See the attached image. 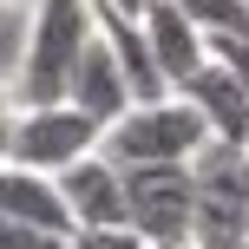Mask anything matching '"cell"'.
Segmentation results:
<instances>
[{"label":"cell","mask_w":249,"mask_h":249,"mask_svg":"<svg viewBox=\"0 0 249 249\" xmlns=\"http://www.w3.org/2000/svg\"><path fill=\"white\" fill-rule=\"evenodd\" d=\"M66 249H151V243L138 236L131 223H118V230H72Z\"/></svg>","instance_id":"obj_14"},{"label":"cell","mask_w":249,"mask_h":249,"mask_svg":"<svg viewBox=\"0 0 249 249\" xmlns=\"http://www.w3.org/2000/svg\"><path fill=\"white\" fill-rule=\"evenodd\" d=\"M112 7H124V13H151V0H112Z\"/></svg>","instance_id":"obj_18"},{"label":"cell","mask_w":249,"mask_h":249,"mask_svg":"<svg viewBox=\"0 0 249 249\" xmlns=\"http://www.w3.org/2000/svg\"><path fill=\"white\" fill-rule=\"evenodd\" d=\"M72 105L86 118H99L105 131L138 105V92H131V79H124V66H118V53L105 46L99 33H92V46H86V59H79V72H72Z\"/></svg>","instance_id":"obj_9"},{"label":"cell","mask_w":249,"mask_h":249,"mask_svg":"<svg viewBox=\"0 0 249 249\" xmlns=\"http://www.w3.org/2000/svg\"><path fill=\"white\" fill-rule=\"evenodd\" d=\"M144 33H151V53H158V72H164L171 92H184V79H197L203 66H210V33H203L190 13H177L171 0H151Z\"/></svg>","instance_id":"obj_8"},{"label":"cell","mask_w":249,"mask_h":249,"mask_svg":"<svg viewBox=\"0 0 249 249\" xmlns=\"http://www.w3.org/2000/svg\"><path fill=\"white\" fill-rule=\"evenodd\" d=\"M171 7L190 13L210 39H249V0H171Z\"/></svg>","instance_id":"obj_12"},{"label":"cell","mask_w":249,"mask_h":249,"mask_svg":"<svg viewBox=\"0 0 249 249\" xmlns=\"http://www.w3.org/2000/svg\"><path fill=\"white\" fill-rule=\"evenodd\" d=\"M197 171V216L190 249H249V144H210L190 158Z\"/></svg>","instance_id":"obj_2"},{"label":"cell","mask_w":249,"mask_h":249,"mask_svg":"<svg viewBox=\"0 0 249 249\" xmlns=\"http://www.w3.org/2000/svg\"><path fill=\"white\" fill-rule=\"evenodd\" d=\"M124 216H131V230L144 243H190L197 171L190 164H138V171H124Z\"/></svg>","instance_id":"obj_5"},{"label":"cell","mask_w":249,"mask_h":249,"mask_svg":"<svg viewBox=\"0 0 249 249\" xmlns=\"http://www.w3.org/2000/svg\"><path fill=\"white\" fill-rule=\"evenodd\" d=\"M13 164V112H0V171Z\"/></svg>","instance_id":"obj_17"},{"label":"cell","mask_w":249,"mask_h":249,"mask_svg":"<svg viewBox=\"0 0 249 249\" xmlns=\"http://www.w3.org/2000/svg\"><path fill=\"white\" fill-rule=\"evenodd\" d=\"M210 144V124L190 99H151V105H131L112 131H105V158L138 171V164H190L197 151Z\"/></svg>","instance_id":"obj_3"},{"label":"cell","mask_w":249,"mask_h":249,"mask_svg":"<svg viewBox=\"0 0 249 249\" xmlns=\"http://www.w3.org/2000/svg\"><path fill=\"white\" fill-rule=\"evenodd\" d=\"M26 39H33V13H20L13 0H0V92H13V79H20Z\"/></svg>","instance_id":"obj_13"},{"label":"cell","mask_w":249,"mask_h":249,"mask_svg":"<svg viewBox=\"0 0 249 249\" xmlns=\"http://www.w3.org/2000/svg\"><path fill=\"white\" fill-rule=\"evenodd\" d=\"M59 197L72 210V230H118V223H131L124 216V171L105 151H92L72 171H59Z\"/></svg>","instance_id":"obj_6"},{"label":"cell","mask_w":249,"mask_h":249,"mask_svg":"<svg viewBox=\"0 0 249 249\" xmlns=\"http://www.w3.org/2000/svg\"><path fill=\"white\" fill-rule=\"evenodd\" d=\"M92 33V0H39L33 7V39H26V66L13 79V105H59L72 99V72L86 59Z\"/></svg>","instance_id":"obj_1"},{"label":"cell","mask_w":249,"mask_h":249,"mask_svg":"<svg viewBox=\"0 0 249 249\" xmlns=\"http://www.w3.org/2000/svg\"><path fill=\"white\" fill-rule=\"evenodd\" d=\"M151 249H190V243H151Z\"/></svg>","instance_id":"obj_20"},{"label":"cell","mask_w":249,"mask_h":249,"mask_svg":"<svg viewBox=\"0 0 249 249\" xmlns=\"http://www.w3.org/2000/svg\"><path fill=\"white\" fill-rule=\"evenodd\" d=\"M210 59H223L243 79V92H249V39H210Z\"/></svg>","instance_id":"obj_16"},{"label":"cell","mask_w":249,"mask_h":249,"mask_svg":"<svg viewBox=\"0 0 249 249\" xmlns=\"http://www.w3.org/2000/svg\"><path fill=\"white\" fill-rule=\"evenodd\" d=\"M0 249H66L59 236H46V230H33V223H20V216H7L0 210Z\"/></svg>","instance_id":"obj_15"},{"label":"cell","mask_w":249,"mask_h":249,"mask_svg":"<svg viewBox=\"0 0 249 249\" xmlns=\"http://www.w3.org/2000/svg\"><path fill=\"white\" fill-rule=\"evenodd\" d=\"M92 151H105V124L86 118L72 99H59V105H13V164L59 177L79 158H92Z\"/></svg>","instance_id":"obj_4"},{"label":"cell","mask_w":249,"mask_h":249,"mask_svg":"<svg viewBox=\"0 0 249 249\" xmlns=\"http://www.w3.org/2000/svg\"><path fill=\"white\" fill-rule=\"evenodd\" d=\"M0 210L7 216H20V223H33V230H46V236H72V210H66V197H59V177H46V171H26V164H7L0 171Z\"/></svg>","instance_id":"obj_11"},{"label":"cell","mask_w":249,"mask_h":249,"mask_svg":"<svg viewBox=\"0 0 249 249\" xmlns=\"http://www.w3.org/2000/svg\"><path fill=\"white\" fill-rule=\"evenodd\" d=\"M0 112H13V92H0Z\"/></svg>","instance_id":"obj_19"},{"label":"cell","mask_w":249,"mask_h":249,"mask_svg":"<svg viewBox=\"0 0 249 249\" xmlns=\"http://www.w3.org/2000/svg\"><path fill=\"white\" fill-rule=\"evenodd\" d=\"M177 99H190V105L203 112L210 138H223V144H249V92H243V79L230 72L223 59H210L197 79H184Z\"/></svg>","instance_id":"obj_10"},{"label":"cell","mask_w":249,"mask_h":249,"mask_svg":"<svg viewBox=\"0 0 249 249\" xmlns=\"http://www.w3.org/2000/svg\"><path fill=\"white\" fill-rule=\"evenodd\" d=\"M92 20H99V39L118 53L138 105L171 99V86H164V72H158V53H151V33H144V13H124V7H112V0H92Z\"/></svg>","instance_id":"obj_7"}]
</instances>
